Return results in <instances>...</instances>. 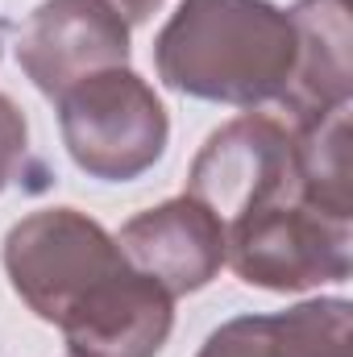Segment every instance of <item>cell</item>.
I'll return each mask as SVG.
<instances>
[{
    "label": "cell",
    "mask_w": 353,
    "mask_h": 357,
    "mask_svg": "<svg viewBox=\"0 0 353 357\" xmlns=\"http://www.w3.org/2000/svg\"><path fill=\"white\" fill-rule=\"evenodd\" d=\"M295 50V25L270 0H179L154 38V67L179 96L258 108L283 96Z\"/></svg>",
    "instance_id": "6da1fadb"
},
{
    "label": "cell",
    "mask_w": 353,
    "mask_h": 357,
    "mask_svg": "<svg viewBox=\"0 0 353 357\" xmlns=\"http://www.w3.org/2000/svg\"><path fill=\"white\" fill-rule=\"evenodd\" d=\"M71 162L100 183H133L167 154L171 116L137 71L108 67L54 100Z\"/></svg>",
    "instance_id": "7a4b0ae2"
},
{
    "label": "cell",
    "mask_w": 353,
    "mask_h": 357,
    "mask_svg": "<svg viewBox=\"0 0 353 357\" xmlns=\"http://www.w3.org/2000/svg\"><path fill=\"white\" fill-rule=\"evenodd\" d=\"M353 220L316 208L303 187L258 204L225 225V266L262 291H312L353 270Z\"/></svg>",
    "instance_id": "3957f363"
},
{
    "label": "cell",
    "mask_w": 353,
    "mask_h": 357,
    "mask_svg": "<svg viewBox=\"0 0 353 357\" xmlns=\"http://www.w3.org/2000/svg\"><path fill=\"white\" fill-rule=\"evenodd\" d=\"M4 274L17 299L46 324H63L100 282L129 266L117 237L80 208H42L4 233Z\"/></svg>",
    "instance_id": "277c9868"
},
{
    "label": "cell",
    "mask_w": 353,
    "mask_h": 357,
    "mask_svg": "<svg viewBox=\"0 0 353 357\" xmlns=\"http://www.w3.org/2000/svg\"><path fill=\"white\" fill-rule=\"evenodd\" d=\"M303 187L295 167V142L291 129L266 112H246L229 125H220L195 154L187 171V195L200 199L220 229L287 191Z\"/></svg>",
    "instance_id": "5b68a950"
},
{
    "label": "cell",
    "mask_w": 353,
    "mask_h": 357,
    "mask_svg": "<svg viewBox=\"0 0 353 357\" xmlns=\"http://www.w3.org/2000/svg\"><path fill=\"white\" fill-rule=\"evenodd\" d=\"M17 63L42 96L59 100L71 84L129 63V25L104 0H42L17 33Z\"/></svg>",
    "instance_id": "8992f818"
},
{
    "label": "cell",
    "mask_w": 353,
    "mask_h": 357,
    "mask_svg": "<svg viewBox=\"0 0 353 357\" xmlns=\"http://www.w3.org/2000/svg\"><path fill=\"white\" fill-rule=\"evenodd\" d=\"M117 245L171 299L204 291L225 266V229L187 191L125 220Z\"/></svg>",
    "instance_id": "52a82bcc"
},
{
    "label": "cell",
    "mask_w": 353,
    "mask_h": 357,
    "mask_svg": "<svg viewBox=\"0 0 353 357\" xmlns=\"http://www.w3.org/2000/svg\"><path fill=\"white\" fill-rule=\"evenodd\" d=\"M175 328V299L142 270H117L59 324L71 357H158Z\"/></svg>",
    "instance_id": "ba28073f"
},
{
    "label": "cell",
    "mask_w": 353,
    "mask_h": 357,
    "mask_svg": "<svg viewBox=\"0 0 353 357\" xmlns=\"http://www.w3.org/2000/svg\"><path fill=\"white\" fill-rule=\"evenodd\" d=\"M295 25V71L278 104L291 112V125L312 121L329 108L350 104L353 71H350V0H299L287 8Z\"/></svg>",
    "instance_id": "9c48e42d"
},
{
    "label": "cell",
    "mask_w": 353,
    "mask_h": 357,
    "mask_svg": "<svg viewBox=\"0 0 353 357\" xmlns=\"http://www.w3.org/2000/svg\"><path fill=\"white\" fill-rule=\"evenodd\" d=\"M350 299H308L220 324L195 357H350Z\"/></svg>",
    "instance_id": "30bf717a"
},
{
    "label": "cell",
    "mask_w": 353,
    "mask_h": 357,
    "mask_svg": "<svg viewBox=\"0 0 353 357\" xmlns=\"http://www.w3.org/2000/svg\"><path fill=\"white\" fill-rule=\"evenodd\" d=\"M295 167L303 195L329 216L353 220V178H350V104L329 108L291 129Z\"/></svg>",
    "instance_id": "8fae6325"
},
{
    "label": "cell",
    "mask_w": 353,
    "mask_h": 357,
    "mask_svg": "<svg viewBox=\"0 0 353 357\" xmlns=\"http://www.w3.org/2000/svg\"><path fill=\"white\" fill-rule=\"evenodd\" d=\"M25 154H29V125L25 112L0 91V191L25 171Z\"/></svg>",
    "instance_id": "7c38bea8"
},
{
    "label": "cell",
    "mask_w": 353,
    "mask_h": 357,
    "mask_svg": "<svg viewBox=\"0 0 353 357\" xmlns=\"http://www.w3.org/2000/svg\"><path fill=\"white\" fill-rule=\"evenodd\" d=\"M104 4H112V8L125 17V25H142V21H150L167 0H104Z\"/></svg>",
    "instance_id": "4fadbf2b"
},
{
    "label": "cell",
    "mask_w": 353,
    "mask_h": 357,
    "mask_svg": "<svg viewBox=\"0 0 353 357\" xmlns=\"http://www.w3.org/2000/svg\"><path fill=\"white\" fill-rule=\"evenodd\" d=\"M0 46H4V21H0Z\"/></svg>",
    "instance_id": "5bb4252c"
},
{
    "label": "cell",
    "mask_w": 353,
    "mask_h": 357,
    "mask_svg": "<svg viewBox=\"0 0 353 357\" xmlns=\"http://www.w3.org/2000/svg\"><path fill=\"white\" fill-rule=\"evenodd\" d=\"M67 357H71V354H67Z\"/></svg>",
    "instance_id": "9a60e30c"
}]
</instances>
